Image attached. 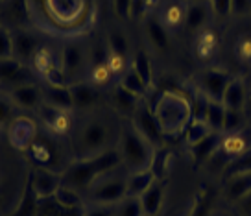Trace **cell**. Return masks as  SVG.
<instances>
[{
    "label": "cell",
    "instance_id": "obj_1",
    "mask_svg": "<svg viewBox=\"0 0 251 216\" xmlns=\"http://www.w3.org/2000/svg\"><path fill=\"white\" fill-rule=\"evenodd\" d=\"M122 122L111 115H100L96 109L87 111L76 122L72 133L74 159H93L107 150L117 148Z\"/></svg>",
    "mask_w": 251,
    "mask_h": 216
},
{
    "label": "cell",
    "instance_id": "obj_2",
    "mask_svg": "<svg viewBox=\"0 0 251 216\" xmlns=\"http://www.w3.org/2000/svg\"><path fill=\"white\" fill-rule=\"evenodd\" d=\"M120 166H122V162H120V154L117 148L107 150L93 159H72L71 164L61 172V185L76 190L85 198L89 187L93 185L96 179L107 172L120 168Z\"/></svg>",
    "mask_w": 251,
    "mask_h": 216
},
{
    "label": "cell",
    "instance_id": "obj_3",
    "mask_svg": "<svg viewBox=\"0 0 251 216\" xmlns=\"http://www.w3.org/2000/svg\"><path fill=\"white\" fill-rule=\"evenodd\" d=\"M117 150L120 154V162L126 172L150 170L155 161V146L150 144L141 133L135 130L131 120L122 122Z\"/></svg>",
    "mask_w": 251,
    "mask_h": 216
},
{
    "label": "cell",
    "instance_id": "obj_4",
    "mask_svg": "<svg viewBox=\"0 0 251 216\" xmlns=\"http://www.w3.org/2000/svg\"><path fill=\"white\" fill-rule=\"evenodd\" d=\"M153 115L165 137L172 135H183L185 128L192 120V104L183 94L166 91L157 98L153 106Z\"/></svg>",
    "mask_w": 251,
    "mask_h": 216
},
{
    "label": "cell",
    "instance_id": "obj_5",
    "mask_svg": "<svg viewBox=\"0 0 251 216\" xmlns=\"http://www.w3.org/2000/svg\"><path fill=\"white\" fill-rule=\"evenodd\" d=\"M59 50H61V72L67 80V85L85 81L94 61L89 43L74 37L65 41Z\"/></svg>",
    "mask_w": 251,
    "mask_h": 216
},
{
    "label": "cell",
    "instance_id": "obj_6",
    "mask_svg": "<svg viewBox=\"0 0 251 216\" xmlns=\"http://www.w3.org/2000/svg\"><path fill=\"white\" fill-rule=\"evenodd\" d=\"M127 196V172L122 166L107 172L89 187L85 194L87 205H117Z\"/></svg>",
    "mask_w": 251,
    "mask_h": 216
},
{
    "label": "cell",
    "instance_id": "obj_7",
    "mask_svg": "<svg viewBox=\"0 0 251 216\" xmlns=\"http://www.w3.org/2000/svg\"><path fill=\"white\" fill-rule=\"evenodd\" d=\"M26 154L30 157V161L35 164V168H47V170H52V172H59V174H61L63 170L69 166L67 162H63L59 146L55 144L52 133H48V137L37 135L35 142L26 150Z\"/></svg>",
    "mask_w": 251,
    "mask_h": 216
},
{
    "label": "cell",
    "instance_id": "obj_8",
    "mask_svg": "<svg viewBox=\"0 0 251 216\" xmlns=\"http://www.w3.org/2000/svg\"><path fill=\"white\" fill-rule=\"evenodd\" d=\"M35 113L39 116L43 128L48 133H52L54 137H59V139L72 135L74 128H76V122H78L76 111H65V109L47 106V104H43Z\"/></svg>",
    "mask_w": 251,
    "mask_h": 216
},
{
    "label": "cell",
    "instance_id": "obj_9",
    "mask_svg": "<svg viewBox=\"0 0 251 216\" xmlns=\"http://www.w3.org/2000/svg\"><path fill=\"white\" fill-rule=\"evenodd\" d=\"M26 83H37V76L28 65L17 61L15 57L0 61V93L6 94Z\"/></svg>",
    "mask_w": 251,
    "mask_h": 216
},
{
    "label": "cell",
    "instance_id": "obj_10",
    "mask_svg": "<svg viewBox=\"0 0 251 216\" xmlns=\"http://www.w3.org/2000/svg\"><path fill=\"white\" fill-rule=\"evenodd\" d=\"M129 120L135 126V130L141 133L150 144H153L155 148L163 144L165 133H163L161 126L157 122L155 115H153V109L150 108V106H146L144 102H141V106L135 109V113L131 115Z\"/></svg>",
    "mask_w": 251,
    "mask_h": 216
},
{
    "label": "cell",
    "instance_id": "obj_11",
    "mask_svg": "<svg viewBox=\"0 0 251 216\" xmlns=\"http://www.w3.org/2000/svg\"><path fill=\"white\" fill-rule=\"evenodd\" d=\"M233 76L222 69H214V67H207V69L198 76V93L205 94L209 100L222 102L224 93L227 89L229 81Z\"/></svg>",
    "mask_w": 251,
    "mask_h": 216
},
{
    "label": "cell",
    "instance_id": "obj_12",
    "mask_svg": "<svg viewBox=\"0 0 251 216\" xmlns=\"http://www.w3.org/2000/svg\"><path fill=\"white\" fill-rule=\"evenodd\" d=\"M37 135H39V128H37L35 120H31L30 116H15L8 124V140L11 142V146L21 150V152H26L35 142Z\"/></svg>",
    "mask_w": 251,
    "mask_h": 216
},
{
    "label": "cell",
    "instance_id": "obj_13",
    "mask_svg": "<svg viewBox=\"0 0 251 216\" xmlns=\"http://www.w3.org/2000/svg\"><path fill=\"white\" fill-rule=\"evenodd\" d=\"M31 181V187L35 194L39 196V200H48L54 198L55 192L61 187V174L59 172H52L47 168H33L28 174Z\"/></svg>",
    "mask_w": 251,
    "mask_h": 216
},
{
    "label": "cell",
    "instance_id": "obj_14",
    "mask_svg": "<svg viewBox=\"0 0 251 216\" xmlns=\"http://www.w3.org/2000/svg\"><path fill=\"white\" fill-rule=\"evenodd\" d=\"M8 98L15 109L21 111H37V109L45 104L43 100V91H41V83H26L17 87L13 91H9Z\"/></svg>",
    "mask_w": 251,
    "mask_h": 216
},
{
    "label": "cell",
    "instance_id": "obj_15",
    "mask_svg": "<svg viewBox=\"0 0 251 216\" xmlns=\"http://www.w3.org/2000/svg\"><path fill=\"white\" fill-rule=\"evenodd\" d=\"M11 39H13V57L30 67L37 48L41 47L39 37L30 30L19 28V30H11Z\"/></svg>",
    "mask_w": 251,
    "mask_h": 216
},
{
    "label": "cell",
    "instance_id": "obj_16",
    "mask_svg": "<svg viewBox=\"0 0 251 216\" xmlns=\"http://www.w3.org/2000/svg\"><path fill=\"white\" fill-rule=\"evenodd\" d=\"M212 9L209 0H196V2H187V11H185V30L192 33H200L207 28L211 21Z\"/></svg>",
    "mask_w": 251,
    "mask_h": 216
},
{
    "label": "cell",
    "instance_id": "obj_17",
    "mask_svg": "<svg viewBox=\"0 0 251 216\" xmlns=\"http://www.w3.org/2000/svg\"><path fill=\"white\" fill-rule=\"evenodd\" d=\"M69 87H71L72 102H74V111L87 113V111L96 109L98 102H100V91L96 87H93L89 81H78Z\"/></svg>",
    "mask_w": 251,
    "mask_h": 216
},
{
    "label": "cell",
    "instance_id": "obj_18",
    "mask_svg": "<svg viewBox=\"0 0 251 216\" xmlns=\"http://www.w3.org/2000/svg\"><path fill=\"white\" fill-rule=\"evenodd\" d=\"M43 4L48 13L63 24L76 21L83 11V0H43Z\"/></svg>",
    "mask_w": 251,
    "mask_h": 216
},
{
    "label": "cell",
    "instance_id": "obj_19",
    "mask_svg": "<svg viewBox=\"0 0 251 216\" xmlns=\"http://www.w3.org/2000/svg\"><path fill=\"white\" fill-rule=\"evenodd\" d=\"M251 150V137L246 135V130L235 133H224V139L220 144V150L216 154H222L224 157H227V162L240 157L242 154ZM226 162V164H227Z\"/></svg>",
    "mask_w": 251,
    "mask_h": 216
},
{
    "label": "cell",
    "instance_id": "obj_20",
    "mask_svg": "<svg viewBox=\"0 0 251 216\" xmlns=\"http://www.w3.org/2000/svg\"><path fill=\"white\" fill-rule=\"evenodd\" d=\"M41 91H43V100H45L47 106L65 109V111H74V102H72L69 85L41 83Z\"/></svg>",
    "mask_w": 251,
    "mask_h": 216
},
{
    "label": "cell",
    "instance_id": "obj_21",
    "mask_svg": "<svg viewBox=\"0 0 251 216\" xmlns=\"http://www.w3.org/2000/svg\"><path fill=\"white\" fill-rule=\"evenodd\" d=\"M144 30H146V37L150 39V43L153 45L155 50H159V52H168L170 50V47H172L170 31L163 26V23L159 21V17H146L144 19Z\"/></svg>",
    "mask_w": 251,
    "mask_h": 216
},
{
    "label": "cell",
    "instance_id": "obj_22",
    "mask_svg": "<svg viewBox=\"0 0 251 216\" xmlns=\"http://www.w3.org/2000/svg\"><path fill=\"white\" fill-rule=\"evenodd\" d=\"M185 11H187L185 0H170L161 9L159 21L168 31H176L179 28H185Z\"/></svg>",
    "mask_w": 251,
    "mask_h": 216
},
{
    "label": "cell",
    "instance_id": "obj_23",
    "mask_svg": "<svg viewBox=\"0 0 251 216\" xmlns=\"http://www.w3.org/2000/svg\"><path fill=\"white\" fill-rule=\"evenodd\" d=\"M246 102H248V89L244 85V80L233 78L224 93L222 104L226 106V109H231V111H244Z\"/></svg>",
    "mask_w": 251,
    "mask_h": 216
},
{
    "label": "cell",
    "instance_id": "obj_24",
    "mask_svg": "<svg viewBox=\"0 0 251 216\" xmlns=\"http://www.w3.org/2000/svg\"><path fill=\"white\" fill-rule=\"evenodd\" d=\"M222 139H224V133L211 132L203 140H201V142H198V144H194V146H190V154H192V159H194L196 162L211 161L212 157L216 155V152L220 150Z\"/></svg>",
    "mask_w": 251,
    "mask_h": 216
},
{
    "label": "cell",
    "instance_id": "obj_25",
    "mask_svg": "<svg viewBox=\"0 0 251 216\" xmlns=\"http://www.w3.org/2000/svg\"><path fill=\"white\" fill-rule=\"evenodd\" d=\"M218 52V35L212 30L205 28L200 33H196V41H194V54L198 59L201 61H209Z\"/></svg>",
    "mask_w": 251,
    "mask_h": 216
},
{
    "label": "cell",
    "instance_id": "obj_26",
    "mask_svg": "<svg viewBox=\"0 0 251 216\" xmlns=\"http://www.w3.org/2000/svg\"><path fill=\"white\" fill-rule=\"evenodd\" d=\"M251 192V172H238L227 176L226 181V196L231 201H240Z\"/></svg>",
    "mask_w": 251,
    "mask_h": 216
},
{
    "label": "cell",
    "instance_id": "obj_27",
    "mask_svg": "<svg viewBox=\"0 0 251 216\" xmlns=\"http://www.w3.org/2000/svg\"><path fill=\"white\" fill-rule=\"evenodd\" d=\"M155 181V172L151 168L141 170V172H131V174L127 172V196L141 198Z\"/></svg>",
    "mask_w": 251,
    "mask_h": 216
},
{
    "label": "cell",
    "instance_id": "obj_28",
    "mask_svg": "<svg viewBox=\"0 0 251 216\" xmlns=\"http://www.w3.org/2000/svg\"><path fill=\"white\" fill-rule=\"evenodd\" d=\"M163 198H165V187H163L161 181H155V183L139 198L144 216H157V213L163 207Z\"/></svg>",
    "mask_w": 251,
    "mask_h": 216
},
{
    "label": "cell",
    "instance_id": "obj_29",
    "mask_svg": "<svg viewBox=\"0 0 251 216\" xmlns=\"http://www.w3.org/2000/svg\"><path fill=\"white\" fill-rule=\"evenodd\" d=\"M39 203L41 200L31 187L30 178H26V185H24V192L21 196L19 207L9 216H39Z\"/></svg>",
    "mask_w": 251,
    "mask_h": 216
},
{
    "label": "cell",
    "instance_id": "obj_30",
    "mask_svg": "<svg viewBox=\"0 0 251 216\" xmlns=\"http://www.w3.org/2000/svg\"><path fill=\"white\" fill-rule=\"evenodd\" d=\"M115 80L117 78L111 72V69L107 67V63H105V57H103V59H94L85 81H89L93 87H96L100 91V89H107Z\"/></svg>",
    "mask_w": 251,
    "mask_h": 216
},
{
    "label": "cell",
    "instance_id": "obj_31",
    "mask_svg": "<svg viewBox=\"0 0 251 216\" xmlns=\"http://www.w3.org/2000/svg\"><path fill=\"white\" fill-rule=\"evenodd\" d=\"M141 98H137L135 94L127 93L126 89H122L120 85L117 83L115 91H113V104H115V109L117 113H122V115H127L131 118V115L135 113V109L141 106Z\"/></svg>",
    "mask_w": 251,
    "mask_h": 216
},
{
    "label": "cell",
    "instance_id": "obj_32",
    "mask_svg": "<svg viewBox=\"0 0 251 216\" xmlns=\"http://www.w3.org/2000/svg\"><path fill=\"white\" fill-rule=\"evenodd\" d=\"M129 67L135 70V74L141 78L148 87L151 85V81H153V65H151V59H150L148 52L139 50V52L131 57Z\"/></svg>",
    "mask_w": 251,
    "mask_h": 216
},
{
    "label": "cell",
    "instance_id": "obj_33",
    "mask_svg": "<svg viewBox=\"0 0 251 216\" xmlns=\"http://www.w3.org/2000/svg\"><path fill=\"white\" fill-rule=\"evenodd\" d=\"M203 120L209 124L212 132L224 133V120H226V106L218 100H209L205 109Z\"/></svg>",
    "mask_w": 251,
    "mask_h": 216
},
{
    "label": "cell",
    "instance_id": "obj_34",
    "mask_svg": "<svg viewBox=\"0 0 251 216\" xmlns=\"http://www.w3.org/2000/svg\"><path fill=\"white\" fill-rule=\"evenodd\" d=\"M118 85H120L122 89H126L127 93H131V94H135L137 98H141V100L146 98V94H148V91H150L148 85L135 74V70L131 69V67L126 70L124 76L118 80Z\"/></svg>",
    "mask_w": 251,
    "mask_h": 216
},
{
    "label": "cell",
    "instance_id": "obj_35",
    "mask_svg": "<svg viewBox=\"0 0 251 216\" xmlns=\"http://www.w3.org/2000/svg\"><path fill=\"white\" fill-rule=\"evenodd\" d=\"M212 130L209 128V124L205 122V120H200V118H192L188 126L185 128V132H183V139L187 142L188 146H194L198 142H201V140L211 133Z\"/></svg>",
    "mask_w": 251,
    "mask_h": 216
},
{
    "label": "cell",
    "instance_id": "obj_36",
    "mask_svg": "<svg viewBox=\"0 0 251 216\" xmlns=\"http://www.w3.org/2000/svg\"><path fill=\"white\" fill-rule=\"evenodd\" d=\"M54 200L61 205V207H67V209H83L87 205L85 203V198L78 194L76 190H72V189H67V187H59V190L55 192Z\"/></svg>",
    "mask_w": 251,
    "mask_h": 216
},
{
    "label": "cell",
    "instance_id": "obj_37",
    "mask_svg": "<svg viewBox=\"0 0 251 216\" xmlns=\"http://www.w3.org/2000/svg\"><path fill=\"white\" fill-rule=\"evenodd\" d=\"M105 63H107V67L111 69V72L115 74L117 80L126 74V70L129 69V63H131V57L129 55H122V54H117V52H111L105 48Z\"/></svg>",
    "mask_w": 251,
    "mask_h": 216
},
{
    "label": "cell",
    "instance_id": "obj_38",
    "mask_svg": "<svg viewBox=\"0 0 251 216\" xmlns=\"http://www.w3.org/2000/svg\"><path fill=\"white\" fill-rule=\"evenodd\" d=\"M115 216H144L141 200L133 196H126L124 200L115 205Z\"/></svg>",
    "mask_w": 251,
    "mask_h": 216
},
{
    "label": "cell",
    "instance_id": "obj_39",
    "mask_svg": "<svg viewBox=\"0 0 251 216\" xmlns=\"http://www.w3.org/2000/svg\"><path fill=\"white\" fill-rule=\"evenodd\" d=\"M107 50L122 55H129V41H127V35H126L124 31H111L109 35H107Z\"/></svg>",
    "mask_w": 251,
    "mask_h": 216
},
{
    "label": "cell",
    "instance_id": "obj_40",
    "mask_svg": "<svg viewBox=\"0 0 251 216\" xmlns=\"http://www.w3.org/2000/svg\"><path fill=\"white\" fill-rule=\"evenodd\" d=\"M246 130V118L244 111H231L226 109V120H224V133H235Z\"/></svg>",
    "mask_w": 251,
    "mask_h": 216
},
{
    "label": "cell",
    "instance_id": "obj_41",
    "mask_svg": "<svg viewBox=\"0 0 251 216\" xmlns=\"http://www.w3.org/2000/svg\"><path fill=\"white\" fill-rule=\"evenodd\" d=\"M235 57L242 65H251V35H242L236 39Z\"/></svg>",
    "mask_w": 251,
    "mask_h": 216
},
{
    "label": "cell",
    "instance_id": "obj_42",
    "mask_svg": "<svg viewBox=\"0 0 251 216\" xmlns=\"http://www.w3.org/2000/svg\"><path fill=\"white\" fill-rule=\"evenodd\" d=\"M157 0H131V11H129V19H137L142 21L150 15V11L155 8Z\"/></svg>",
    "mask_w": 251,
    "mask_h": 216
},
{
    "label": "cell",
    "instance_id": "obj_43",
    "mask_svg": "<svg viewBox=\"0 0 251 216\" xmlns=\"http://www.w3.org/2000/svg\"><path fill=\"white\" fill-rule=\"evenodd\" d=\"M13 57V39H11V30L8 26L0 23V61Z\"/></svg>",
    "mask_w": 251,
    "mask_h": 216
},
{
    "label": "cell",
    "instance_id": "obj_44",
    "mask_svg": "<svg viewBox=\"0 0 251 216\" xmlns=\"http://www.w3.org/2000/svg\"><path fill=\"white\" fill-rule=\"evenodd\" d=\"M226 172H227V176H233L238 172H251V150L233 159V161H229L226 164Z\"/></svg>",
    "mask_w": 251,
    "mask_h": 216
},
{
    "label": "cell",
    "instance_id": "obj_45",
    "mask_svg": "<svg viewBox=\"0 0 251 216\" xmlns=\"http://www.w3.org/2000/svg\"><path fill=\"white\" fill-rule=\"evenodd\" d=\"M13 113H15V106L11 104L8 94L0 93V126H6L11 122L15 118Z\"/></svg>",
    "mask_w": 251,
    "mask_h": 216
},
{
    "label": "cell",
    "instance_id": "obj_46",
    "mask_svg": "<svg viewBox=\"0 0 251 216\" xmlns=\"http://www.w3.org/2000/svg\"><path fill=\"white\" fill-rule=\"evenodd\" d=\"M212 9V15L220 17V19H226L231 15V0H209Z\"/></svg>",
    "mask_w": 251,
    "mask_h": 216
},
{
    "label": "cell",
    "instance_id": "obj_47",
    "mask_svg": "<svg viewBox=\"0 0 251 216\" xmlns=\"http://www.w3.org/2000/svg\"><path fill=\"white\" fill-rule=\"evenodd\" d=\"M83 216H115V205H85Z\"/></svg>",
    "mask_w": 251,
    "mask_h": 216
},
{
    "label": "cell",
    "instance_id": "obj_48",
    "mask_svg": "<svg viewBox=\"0 0 251 216\" xmlns=\"http://www.w3.org/2000/svg\"><path fill=\"white\" fill-rule=\"evenodd\" d=\"M250 4L251 0H231V15L235 17L250 15Z\"/></svg>",
    "mask_w": 251,
    "mask_h": 216
},
{
    "label": "cell",
    "instance_id": "obj_49",
    "mask_svg": "<svg viewBox=\"0 0 251 216\" xmlns=\"http://www.w3.org/2000/svg\"><path fill=\"white\" fill-rule=\"evenodd\" d=\"M113 8L120 19H129L131 11V0H113Z\"/></svg>",
    "mask_w": 251,
    "mask_h": 216
},
{
    "label": "cell",
    "instance_id": "obj_50",
    "mask_svg": "<svg viewBox=\"0 0 251 216\" xmlns=\"http://www.w3.org/2000/svg\"><path fill=\"white\" fill-rule=\"evenodd\" d=\"M238 203H240V205H242V207L246 209L248 213H251V192L248 194V196H244V198L238 201Z\"/></svg>",
    "mask_w": 251,
    "mask_h": 216
},
{
    "label": "cell",
    "instance_id": "obj_51",
    "mask_svg": "<svg viewBox=\"0 0 251 216\" xmlns=\"http://www.w3.org/2000/svg\"><path fill=\"white\" fill-rule=\"evenodd\" d=\"M4 2H6V0H0V13H2V8H4Z\"/></svg>",
    "mask_w": 251,
    "mask_h": 216
},
{
    "label": "cell",
    "instance_id": "obj_52",
    "mask_svg": "<svg viewBox=\"0 0 251 216\" xmlns=\"http://www.w3.org/2000/svg\"><path fill=\"white\" fill-rule=\"evenodd\" d=\"M185 2H196V0H185Z\"/></svg>",
    "mask_w": 251,
    "mask_h": 216
},
{
    "label": "cell",
    "instance_id": "obj_53",
    "mask_svg": "<svg viewBox=\"0 0 251 216\" xmlns=\"http://www.w3.org/2000/svg\"><path fill=\"white\" fill-rule=\"evenodd\" d=\"M0 23H2V13H0Z\"/></svg>",
    "mask_w": 251,
    "mask_h": 216
},
{
    "label": "cell",
    "instance_id": "obj_54",
    "mask_svg": "<svg viewBox=\"0 0 251 216\" xmlns=\"http://www.w3.org/2000/svg\"><path fill=\"white\" fill-rule=\"evenodd\" d=\"M250 15H251V4H250Z\"/></svg>",
    "mask_w": 251,
    "mask_h": 216
}]
</instances>
